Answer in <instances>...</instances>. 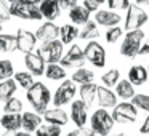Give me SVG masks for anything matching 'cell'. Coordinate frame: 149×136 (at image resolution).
I'll use <instances>...</instances> for the list:
<instances>
[{
	"mask_svg": "<svg viewBox=\"0 0 149 136\" xmlns=\"http://www.w3.org/2000/svg\"><path fill=\"white\" fill-rule=\"evenodd\" d=\"M26 98L37 114L45 112L48 109L50 101H52V94H50L48 87L42 82H34L32 87L29 90H26Z\"/></svg>",
	"mask_w": 149,
	"mask_h": 136,
	"instance_id": "obj_1",
	"label": "cell"
},
{
	"mask_svg": "<svg viewBox=\"0 0 149 136\" xmlns=\"http://www.w3.org/2000/svg\"><path fill=\"white\" fill-rule=\"evenodd\" d=\"M10 15L19 19L27 21H39L42 19V13L39 10V5L34 3L32 0H18L10 5Z\"/></svg>",
	"mask_w": 149,
	"mask_h": 136,
	"instance_id": "obj_2",
	"label": "cell"
},
{
	"mask_svg": "<svg viewBox=\"0 0 149 136\" xmlns=\"http://www.w3.org/2000/svg\"><path fill=\"white\" fill-rule=\"evenodd\" d=\"M143 40H144L143 29L128 31L122 42V45H120V55L125 56V58H130V59L136 58L139 55V48L143 45Z\"/></svg>",
	"mask_w": 149,
	"mask_h": 136,
	"instance_id": "obj_3",
	"label": "cell"
},
{
	"mask_svg": "<svg viewBox=\"0 0 149 136\" xmlns=\"http://www.w3.org/2000/svg\"><path fill=\"white\" fill-rule=\"evenodd\" d=\"M90 123H91V130L95 131V135H100V136H109L114 128L112 115L106 109L95 110V114L91 115Z\"/></svg>",
	"mask_w": 149,
	"mask_h": 136,
	"instance_id": "obj_4",
	"label": "cell"
},
{
	"mask_svg": "<svg viewBox=\"0 0 149 136\" xmlns=\"http://www.w3.org/2000/svg\"><path fill=\"white\" fill-rule=\"evenodd\" d=\"M149 16L139 5L136 3H130V7L127 8V18H125V29L128 31H136L141 29V26H144L148 23Z\"/></svg>",
	"mask_w": 149,
	"mask_h": 136,
	"instance_id": "obj_5",
	"label": "cell"
},
{
	"mask_svg": "<svg viewBox=\"0 0 149 136\" xmlns=\"http://www.w3.org/2000/svg\"><path fill=\"white\" fill-rule=\"evenodd\" d=\"M63 50H64V45L59 40H52V42L42 43L37 55L45 61V64H56L63 58Z\"/></svg>",
	"mask_w": 149,
	"mask_h": 136,
	"instance_id": "obj_6",
	"label": "cell"
},
{
	"mask_svg": "<svg viewBox=\"0 0 149 136\" xmlns=\"http://www.w3.org/2000/svg\"><path fill=\"white\" fill-rule=\"evenodd\" d=\"M112 120L117 123H133L138 119V109L132 103H117L112 107Z\"/></svg>",
	"mask_w": 149,
	"mask_h": 136,
	"instance_id": "obj_7",
	"label": "cell"
},
{
	"mask_svg": "<svg viewBox=\"0 0 149 136\" xmlns=\"http://www.w3.org/2000/svg\"><path fill=\"white\" fill-rule=\"evenodd\" d=\"M85 61L93 64L95 67H104L106 66V50L95 40H90L84 48Z\"/></svg>",
	"mask_w": 149,
	"mask_h": 136,
	"instance_id": "obj_8",
	"label": "cell"
},
{
	"mask_svg": "<svg viewBox=\"0 0 149 136\" xmlns=\"http://www.w3.org/2000/svg\"><path fill=\"white\" fill-rule=\"evenodd\" d=\"M75 93H77V87L72 80H64L55 91V96H53V104L55 107H61L69 104L74 99Z\"/></svg>",
	"mask_w": 149,
	"mask_h": 136,
	"instance_id": "obj_9",
	"label": "cell"
},
{
	"mask_svg": "<svg viewBox=\"0 0 149 136\" xmlns=\"http://www.w3.org/2000/svg\"><path fill=\"white\" fill-rule=\"evenodd\" d=\"M59 62L63 64V67H74V66L80 67V66H84V62H85L84 50H82L79 45H72L71 48H69V51L61 58Z\"/></svg>",
	"mask_w": 149,
	"mask_h": 136,
	"instance_id": "obj_10",
	"label": "cell"
},
{
	"mask_svg": "<svg viewBox=\"0 0 149 136\" xmlns=\"http://www.w3.org/2000/svg\"><path fill=\"white\" fill-rule=\"evenodd\" d=\"M16 42H18V50L23 51L24 55L32 53V50L36 48V45H37L36 34H32L31 31H26V29H19V31H18Z\"/></svg>",
	"mask_w": 149,
	"mask_h": 136,
	"instance_id": "obj_11",
	"label": "cell"
},
{
	"mask_svg": "<svg viewBox=\"0 0 149 136\" xmlns=\"http://www.w3.org/2000/svg\"><path fill=\"white\" fill-rule=\"evenodd\" d=\"M58 37H59V27L56 26L53 21H47V23L42 24L36 32V39H37V42H40V43L52 42V40H56Z\"/></svg>",
	"mask_w": 149,
	"mask_h": 136,
	"instance_id": "obj_12",
	"label": "cell"
},
{
	"mask_svg": "<svg viewBox=\"0 0 149 136\" xmlns=\"http://www.w3.org/2000/svg\"><path fill=\"white\" fill-rule=\"evenodd\" d=\"M120 15L116 13L112 10H98L95 13V21H96L98 26H104V27H114V26H119L120 23Z\"/></svg>",
	"mask_w": 149,
	"mask_h": 136,
	"instance_id": "obj_13",
	"label": "cell"
},
{
	"mask_svg": "<svg viewBox=\"0 0 149 136\" xmlns=\"http://www.w3.org/2000/svg\"><path fill=\"white\" fill-rule=\"evenodd\" d=\"M71 119L79 128L87 125L88 120V107L85 106L82 101H74L71 106Z\"/></svg>",
	"mask_w": 149,
	"mask_h": 136,
	"instance_id": "obj_14",
	"label": "cell"
},
{
	"mask_svg": "<svg viewBox=\"0 0 149 136\" xmlns=\"http://www.w3.org/2000/svg\"><path fill=\"white\" fill-rule=\"evenodd\" d=\"M24 64H26V67L29 69V72L32 75H39L40 77V75L45 74L47 64L37 53H27V55H24Z\"/></svg>",
	"mask_w": 149,
	"mask_h": 136,
	"instance_id": "obj_15",
	"label": "cell"
},
{
	"mask_svg": "<svg viewBox=\"0 0 149 136\" xmlns=\"http://www.w3.org/2000/svg\"><path fill=\"white\" fill-rule=\"evenodd\" d=\"M43 119H45V122L50 123V125L63 126V125L68 123L69 117H68V114H66L64 109H61V107H53V109H47L45 112H43Z\"/></svg>",
	"mask_w": 149,
	"mask_h": 136,
	"instance_id": "obj_16",
	"label": "cell"
},
{
	"mask_svg": "<svg viewBox=\"0 0 149 136\" xmlns=\"http://www.w3.org/2000/svg\"><path fill=\"white\" fill-rule=\"evenodd\" d=\"M96 99H98V104L101 106V109H109V107H116L117 94L107 87H98Z\"/></svg>",
	"mask_w": 149,
	"mask_h": 136,
	"instance_id": "obj_17",
	"label": "cell"
},
{
	"mask_svg": "<svg viewBox=\"0 0 149 136\" xmlns=\"http://www.w3.org/2000/svg\"><path fill=\"white\" fill-rule=\"evenodd\" d=\"M39 10H40L43 18H47L48 21H55L61 15L59 0H43V2H40Z\"/></svg>",
	"mask_w": 149,
	"mask_h": 136,
	"instance_id": "obj_18",
	"label": "cell"
},
{
	"mask_svg": "<svg viewBox=\"0 0 149 136\" xmlns=\"http://www.w3.org/2000/svg\"><path fill=\"white\" fill-rule=\"evenodd\" d=\"M127 80L133 85V87H141L148 82V67L141 64H135L130 67L128 71V78Z\"/></svg>",
	"mask_w": 149,
	"mask_h": 136,
	"instance_id": "obj_19",
	"label": "cell"
},
{
	"mask_svg": "<svg viewBox=\"0 0 149 136\" xmlns=\"http://www.w3.org/2000/svg\"><path fill=\"white\" fill-rule=\"evenodd\" d=\"M42 125V117L37 112H24L21 114V128L26 133L36 131L39 126Z\"/></svg>",
	"mask_w": 149,
	"mask_h": 136,
	"instance_id": "obj_20",
	"label": "cell"
},
{
	"mask_svg": "<svg viewBox=\"0 0 149 136\" xmlns=\"http://www.w3.org/2000/svg\"><path fill=\"white\" fill-rule=\"evenodd\" d=\"M69 18L74 24L77 26H85L90 21V11L84 7V5H75L74 8L69 10Z\"/></svg>",
	"mask_w": 149,
	"mask_h": 136,
	"instance_id": "obj_21",
	"label": "cell"
},
{
	"mask_svg": "<svg viewBox=\"0 0 149 136\" xmlns=\"http://www.w3.org/2000/svg\"><path fill=\"white\" fill-rule=\"evenodd\" d=\"M96 91H98V85L95 83V82L80 85V90H79V93H80V101H82V103H84L87 107H90L91 104L95 103Z\"/></svg>",
	"mask_w": 149,
	"mask_h": 136,
	"instance_id": "obj_22",
	"label": "cell"
},
{
	"mask_svg": "<svg viewBox=\"0 0 149 136\" xmlns=\"http://www.w3.org/2000/svg\"><path fill=\"white\" fill-rule=\"evenodd\" d=\"M0 125L5 128V131L16 133L21 128V114H5L0 119Z\"/></svg>",
	"mask_w": 149,
	"mask_h": 136,
	"instance_id": "obj_23",
	"label": "cell"
},
{
	"mask_svg": "<svg viewBox=\"0 0 149 136\" xmlns=\"http://www.w3.org/2000/svg\"><path fill=\"white\" fill-rule=\"evenodd\" d=\"M77 37H79V29L75 26H72V24H64V26L59 27V42L63 45L71 43Z\"/></svg>",
	"mask_w": 149,
	"mask_h": 136,
	"instance_id": "obj_24",
	"label": "cell"
},
{
	"mask_svg": "<svg viewBox=\"0 0 149 136\" xmlns=\"http://www.w3.org/2000/svg\"><path fill=\"white\" fill-rule=\"evenodd\" d=\"M116 94L117 98H122V99H132L135 96V87L130 83L128 80H119V83L116 85Z\"/></svg>",
	"mask_w": 149,
	"mask_h": 136,
	"instance_id": "obj_25",
	"label": "cell"
},
{
	"mask_svg": "<svg viewBox=\"0 0 149 136\" xmlns=\"http://www.w3.org/2000/svg\"><path fill=\"white\" fill-rule=\"evenodd\" d=\"M16 93V82L13 78L0 80V101H7Z\"/></svg>",
	"mask_w": 149,
	"mask_h": 136,
	"instance_id": "obj_26",
	"label": "cell"
},
{
	"mask_svg": "<svg viewBox=\"0 0 149 136\" xmlns=\"http://www.w3.org/2000/svg\"><path fill=\"white\" fill-rule=\"evenodd\" d=\"M79 37L82 40H93V39H98L100 37V29H98V24L93 23V21H88L87 24L84 26V29L79 31Z\"/></svg>",
	"mask_w": 149,
	"mask_h": 136,
	"instance_id": "obj_27",
	"label": "cell"
},
{
	"mask_svg": "<svg viewBox=\"0 0 149 136\" xmlns=\"http://www.w3.org/2000/svg\"><path fill=\"white\" fill-rule=\"evenodd\" d=\"M95 80V74L93 71L90 69H85V67H80L74 72L72 75V82L74 83H79V85H84V83H91Z\"/></svg>",
	"mask_w": 149,
	"mask_h": 136,
	"instance_id": "obj_28",
	"label": "cell"
},
{
	"mask_svg": "<svg viewBox=\"0 0 149 136\" xmlns=\"http://www.w3.org/2000/svg\"><path fill=\"white\" fill-rule=\"evenodd\" d=\"M0 48H2L3 53H11V51H15V50H18L16 35L0 32Z\"/></svg>",
	"mask_w": 149,
	"mask_h": 136,
	"instance_id": "obj_29",
	"label": "cell"
},
{
	"mask_svg": "<svg viewBox=\"0 0 149 136\" xmlns=\"http://www.w3.org/2000/svg\"><path fill=\"white\" fill-rule=\"evenodd\" d=\"M45 77L48 80H64L66 71L59 64H47L45 66Z\"/></svg>",
	"mask_w": 149,
	"mask_h": 136,
	"instance_id": "obj_30",
	"label": "cell"
},
{
	"mask_svg": "<svg viewBox=\"0 0 149 136\" xmlns=\"http://www.w3.org/2000/svg\"><path fill=\"white\" fill-rule=\"evenodd\" d=\"M13 80L16 82V85L23 87L24 90H29L34 85V75L31 74V72H16Z\"/></svg>",
	"mask_w": 149,
	"mask_h": 136,
	"instance_id": "obj_31",
	"label": "cell"
},
{
	"mask_svg": "<svg viewBox=\"0 0 149 136\" xmlns=\"http://www.w3.org/2000/svg\"><path fill=\"white\" fill-rule=\"evenodd\" d=\"M36 136H61V128L56 125H40L36 130Z\"/></svg>",
	"mask_w": 149,
	"mask_h": 136,
	"instance_id": "obj_32",
	"label": "cell"
},
{
	"mask_svg": "<svg viewBox=\"0 0 149 136\" xmlns=\"http://www.w3.org/2000/svg\"><path fill=\"white\" fill-rule=\"evenodd\" d=\"M3 110H5V114H21V110H23V103H21V99H18V98L13 96V98L5 101Z\"/></svg>",
	"mask_w": 149,
	"mask_h": 136,
	"instance_id": "obj_33",
	"label": "cell"
},
{
	"mask_svg": "<svg viewBox=\"0 0 149 136\" xmlns=\"http://www.w3.org/2000/svg\"><path fill=\"white\" fill-rule=\"evenodd\" d=\"M119 78H120V72L117 71V69H111L106 74H103L101 80H103L104 87L109 88V87H116V85L119 83Z\"/></svg>",
	"mask_w": 149,
	"mask_h": 136,
	"instance_id": "obj_34",
	"label": "cell"
},
{
	"mask_svg": "<svg viewBox=\"0 0 149 136\" xmlns=\"http://www.w3.org/2000/svg\"><path fill=\"white\" fill-rule=\"evenodd\" d=\"M132 104L136 109H141L144 112H149V94H135L132 98Z\"/></svg>",
	"mask_w": 149,
	"mask_h": 136,
	"instance_id": "obj_35",
	"label": "cell"
},
{
	"mask_svg": "<svg viewBox=\"0 0 149 136\" xmlns=\"http://www.w3.org/2000/svg\"><path fill=\"white\" fill-rule=\"evenodd\" d=\"M13 62L8 59H0V80H7L13 75Z\"/></svg>",
	"mask_w": 149,
	"mask_h": 136,
	"instance_id": "obj_36",
	"label": "cell"
},
{
	"mask_svg": "<svg viewBox=\"0 0 149 136\" xmlns=\"http://www.w3.org/2000/svg\"><path fill=\"white\" fill-rule=\"evenodd\" d=\"M120 37H122V29H120L119 26L109 27L107 32H106V42L107 43H116Z\"/></svg>",
	"mask_w": 149,
	"mask_h": 136,
	"instance_id": "obj_37",
	"label": "cell"
},
{
	"mask_svg": "<svg viewBox=\"0 0 149 136\" xmlns=\"http://www.w3.org/2000/svg\"><path fill=\"white\" fill-rule=\"evenodd\" d=\"M109 10H127L130 7V0H106Z\"/></svg>",
	"mask_w": 149,
	"mask_h": 136,
	"instance_id": "obj_38",
	"label": "cell"
},
{
	"mask_svg": "<svg viewBox=\"0 0 149 136\" xmlns=\"http://www.w3.org/2000/svg\"><path fill=\"white\" fill-rule=\"evenodd\" d=\"M11 18L10 15V5H8L7 0H0V24L8 21Z\"/></svg>",
	"mask_w": 149,
	"mask_h": 136,
	"instance_id": "obj_39",
	"label": "cell"
},
{
	"mask_svg": "<svg viewBox=\"0 0 149 136\" xmlns=\"http://www.w3.org/2000/svg\"><path fill=\"white\" fill-rule=\"evenodd\" d=\"M104 2H106V0H84V7L91 13V11L100 10V7L104 3Z\"/></svg>",
	"mask_w": 149,
	"mask_h": 136,
	"instance_id": "obj_40",
	"label": "cell"
},
{
	"mask_svg": "<svg viewBox=\"0 0 149 136\" xmlns=\"http://www.w3.org/2000/svg\"><path fill=\"white\" fill-rule=\"evenodd\" d=\"M68 136H96V135H95V131L91 128L82 126V128H77V130H74V131H71Z\"/></svg>",
	"mask_w": 149,
	"mask_h": 136,
	"instance_id": "obj_41",
	"label": "cell"
},
{
	"mask_svg": "<svg viewBox=\"0 0 149 136\" xmlns=\"http://www.w3.org/2000/svg\"><path fill=\"white\" fill-rule=\"evenodd\" d=\"M77 5V0H59V7L61 10H71Z\"/></svg>",
	"mask_w": 149,
	"mask_h": 136,
	"instance_id": "obj_42",
	"label": "cell"
},
{
	"mask_svg": "<svg viewBox=\"0 0 149 136\" xmlns=\"http://www.w3.org/2000/svg\"><path fill=\"white\" fill-rule=\"evenodd\" d=\"M139 55L149 56V37L144 40V43H143V45H141V48H139Z\"/></svg>",
	"mask_w": 149,
	"mask_h": 136,
	"instance_id": "obj_43",
	"label": "cell"
},
{
	"mask_svg": "<svg viewBox=\"0 0 149 136\" xmlns=\"http://www.w3.org/2000/svg\"><path fill=\"white\" fill-rule=\"evenodd\" d=\"M139 131H141V135H149V115L144 119V122H143Z\"/></svg>",
	"mask_w": 149,
	"mask_h": 136,
	"instance_id": "obj_44",
	"label": "cell"
},
{
	"mask_svg": "<svg viewBox=\"0 0 149 136\" xmlns=\"http://www.w3.org/2000/svg\"><path fill=\"white\" fill-rule=\"evenodd\" d=\"M15 136H31V133H26V131H16Z\"/></svg>",
	"mask_w": 149,
	"mask_h": 136,
	"instance_id": "obj_45",
	"label": "cell"
},
{
	"mask_svg": "<svg viewBox=\"0 0 149 136\" xmlns=\"http://www.w3.org/2000/svg\"><path fill=\"white\" fill-rule=\"evenodd\" d=\"M136 5H144V3H149V0H135Z\"/></svg>",
	"mask_w": 149,
	"mask_h": 136,
	"instance_id": "obj_46",
	"label": "cell"
},
{
	"mask_svg": "<svg viewBox=\"0 0 149 136\" xmlns=\"http://www.w3.org/2000/svg\"><path fill=\"white\" fill-rule=\"evenodd\" d=\"M0 136H15V133H11V131H5V133H2Z\"/></svg>",
	"mask_w": 149,
	"mask_h": 136,
	"instance_id": "obj_47",
	"label": "cell"
},
{
	"mask_svg": "<svg viewBox=\"0 0 149 136\" xmlns=\"http://www.w3.org/2000/svg\"><path fill=\"white\" fill-rule=\"evenodd\" d=\"M109 136H128V135H125V133H117V135H109Z\"/></svg>",
	"mask_w": 149,
	"mask_h": 136,
	"instance_id": "obj_48",
	"label": "cell"
},
{
	"mask_svg": "<svg viewBox=\"0 0 149 136\" xmlns=\"http://www.w3.org/2000/svg\"><path fill=\"white\" fill-rule=\"evenodd\" d=\"M32 2H34V3H37V5H39L40 2H43V0H32Z\"/></svg>",
	"mask_w": 149,
	"mask_h": 136,
	"instance_id": "obj_49",
	"label": "cell"
},
{
	"mask_svg": "<svg viewBox=\"0 0 149 136\" xmlns=\"http://www.w3.org/2000/svg\"><path fill=\"white\" fill-rule=\"evenodd\" d=\"M7 2H10V3H13V2H18V0H7Z\"/></svg>",
	"mask_w": 149,
	"mask_h": 136,
	"instance_id": "obj_50",
	"label": "cell"
},
{
	"mask_svg": "<svg viewBox=\"0 0 149 136\" xmlns=\"http://www.w3.org/2000/svg\"><path fill=\"white\" fill-rule=\"evenodd\" d=\"M148 82H149V66H148Z\"/></svg>",
	"mask_w": 149,
	"mask_h": 136,
	"instance_id": "obj_51",
	"label": "cell"
},
{
	"mask_svg": "<svg viewBox=\"0 0 149 136\" xmlns=\"http://www.w3.org/2000/svg\"><path fill=\"white\" fill-rule=\"evenodd\" d=\"M0 32H2V24H0Z\"/></svg>",
	"mask_w": 149,
	"mask_h": 136,
	"instance_id": "obj_52",
	"label": "cell"
},
{
	"mask_svg": "<svg viewBox=\"0 0 149 136\" xmlns=\"http://www.w3.org/2000/svg\"><path fill=\"white\" fill-rule=\"evenodd\" d=\"M0 51H2V48H0Z\"/></svg>",
	"mask_w": 149,
	"mask_h": 136,
	"instance_id": "obj_53",
	"label": "cell"
}]
</instances>
